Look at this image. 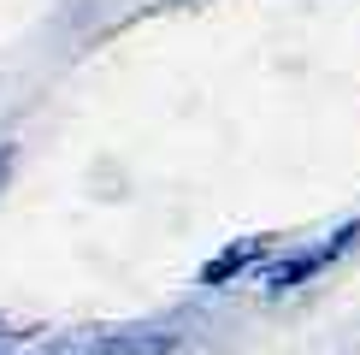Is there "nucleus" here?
<instances>
[{
    "mask_svg": "<svg viewBox=\"0 0 360 355\" xmlns=\"http://www.w3.org/2000/svg\"><path fill=\"white\" fill-rule=\"evenodd\" d=\"M354 243H360V219L337 225L331 237H325V243H295V249H278L272 261H260V266H254V278H248V285L260 290V296H290V290H302L307 278H319L325 266H337Z\"/></svg>",
    "mask_w": 360,
    "mask_h": 355,
    "instance_id": "f257e3e1",
    "label": "nucleus"
},
{
    "mask_svg": "<svg viewBox=\"0 0 360 355\" xmlns=\"http://www.w3.org/2000/svg\"><path fill=\"white\" fill-rule=\"evenodd\" d=\"M166 6H207V0H166Z\"/></svg>",
    "mask_w": 360,
    "mask_h": 355,
    "instance_id": "7ed1b4c3",
    "label": "nucleus"
},
{
    "mask_svg": "<svg viewBox=\"0 0 360 355\" xmlns=\"http://www.w3.org/2000/svg\"><path fill=\"white\" fill-rule=\"evenodd\" d=\"M272 255H278L272 237H243V243L219 249V255L201 266V285H236V278H254V266L272 261Z\"/></svg>",
    "mask_w": 360,
    "mask_h": 355,
    "instance_id": "f03ea898",
    "label": "nucleus"
}]
</instances>
